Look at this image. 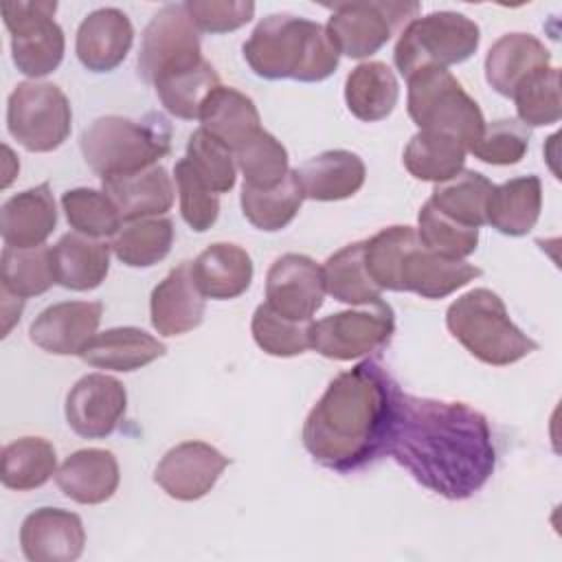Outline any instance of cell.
<instances>
[{"instance_id": "8992f818", "label": "cell", "mask_w": 562, "mask_h": 562, "mask_svg": "<svg viewBox=\"0 0 562 562\" xmlns=\"http://www.w3.org/2000/svg\"><path fill=\"white\" fill-rule=\"evenodd\" d=\"M446 325L485 364L507 367L538 349V342L514 325L503 299L487 288H474L452 301Z\"/></svg>"}, {"instance_id": "d4e9b609", "label": "cell", "mask_w": 562, "mask_h": 562, "mask_svg": "<svg viewBox=\"0 0 562 562\" xmlns=\"http://www.w3.org/2000/svg\"><path fill=\"white\" fill-rule=\"evenodd\" d=\"M191 272L195 285L206 299L228 301L250 288L252 259L241 246L217 241L195 257Z\"/></svg>"}, {"instance_id": "30bf717a", "label": "cell", "mask_w": 562, "mask_h": 562, "mask_svg": "<svg viewBox=\"0 0 562 562\" xmlns=\"http://www.w3.org/2000/svg\"><path fill=\"white\" fill-rule=\"evenodd\" d=\"M57 2H4L2 20L11 33L15 68L26 77H46L64 59L66 40L55 22Z\"/></svg>"}, {"instance_id": "7dc6e473", "label": "cell", "mask_w": 562, "mask_h": 562, "mask_svg": "<svg viewBox=\"0 0 562 562\" xmlns=\"http://www.w3.org/2000/svg\"><path fill=\"white\" fill-rule=\"evenodd\" d=\"M173 178L180 193L182 220L198 233L209 231L220 215V195L206 187L187 158L176 162Z\"/></svg>"}, {"instance_id": "44dd1931", "label": "cell", "mask_w": 562, "mask_h": 562, "mask_svg": "<svg viewBox=\"0 0 562 562\" xmlns=\"http://www.w3.org/2000/svg\"><path fill=\"white\" fill-rule=\"evenodd\" d=\"M55 226L57 209L48 182L11 195L0 209V233L11 248L44 246Z\"/></svg>"}, {"instance_id": "1f68e13d", "label": "cell", "mask_w": 562, "mask_h": 562, "mask_svg": "<svg viewBox=\"0 0 562 562\" xmlns=\"http://www.w3.org/2000/svg\"><path fill=\"white\" fill-rule=\"evenodd\" d=\"M468 147L450 136L439 132L419 130L404 149V167L417 180L443 182L457 176L465 165Z\"/></svg>"}, {"instance_id": "7a4b0ae2", "label": "cell", "mask_w": 562, "mask_h": 562, "mask_svg": "<svg viewBox=\"0 0 562 562\" xmlns=\"http://www.w3.org/2000/svg\"><path fill=\"white\" fill-rule=\"evenodd\" d=\"M400 386L378 360L338 373L303 424V446L316 463L353 472L389 452Z\"/></svg>"}, {"instance_id": "484cf974", "label": "cell", "mask_w": 562, "mask_h": 562, "mask_svg": "<svg viewBox=\"0 0 562 562\" xmlns=\"http://www.w3.org/2000/svg\"><path fill=\"white\" fill-rule=\"evenodd\" d=\"M167 347L156 336L147 334L138 327H112L101 334H94L79 358L97 369L110 371H136L160 356H165Z\"/></svg>"}, {"instance_id": "603a6c76", "label": "cell", "mask_w": 562, "mask_h": 562, "mask_svg": "<svg viewBox=\"0 0 562 562\" xmlns=\"http://www.w3.org/2000/svg\"><path fill=\"white\" fill-rule=\"evenodd\" d=\"M55 481L64 496L81 505H99L114 496L121 472L110 450L83 448L72 452L55 472Z\"/></svg>"}, {"instance_id": "836d02e7", "label": "cell", "mask_w": 562, "mask_h": 562, "mask_svg": "<svg viewBox=\"0 0 562 562\" xmlns=\"http://www.w3.org/2000/svg\"><path fill=\"white\" fill-rule=\"evenodd\" d=\"M494 184L474 169H461L450 180L437 182L430 195V204L443 215L465 226H483L487 200Z\"/></svg>"}, {"instance_id": "7bdbcfd3", "label": "cell", "mask_w": 562, "mask_h": 562, "mask_svg": "<svg viewBox=\"0 0 562 562\" xmlns=\"http://www.w3.org/2000/svg\"><path fill=\"white\" fill-rule=\"evenodd\" d=\"M312 321H290L274 312L268 303H261L252 314V338L270 356L290 358L310 349Z\"/></svg>"}, {"instance_id": "b9f144b4", "label": "cell", "mask_w": 562, "mask_h": 562, "mask_svg": "<svg viewBox=\"0 0 562 562\" xmlns=\"http://www.w3.org/2000/svg\"><path fill=\"white\" fill-rule=\"evenodd\" d=\"M518 119L525 127H542L558 123L562 116L560 105V70L549 66L525 79L514 92Z\"/></svg>"}, {"instance_id": "2e32d148", "label": "cell", "mask_w": 562, "mask_h": 562, "mask_svg": "<svg viewBox=\"0 0 562 562\" xmlns=\"http://www.w3.org/2000/svg\"><path fill=\"white\" fill-rule=\"evenodd\" d=\"M228 463V457L211 443L182 441L160 459L154 481L176 501H198L215 487Z\"/></svg>"}, {"instance_id": "4316f807", "label": "cell", "mask_w": 562, "mask_h": 562, "mask_svg": "<svg viewBox=\"0 0 562 562\" xmlns=\"http://www.w3.org/2000/svg\"><path fill=\"white\" fill-rule=\"evenodd\" d=\"M101 182L103 191L112 198L125 222L158 217L173 204V182L167 169L160 165Z\"/></svg>"}, {"instance_id": "cb8c5ba5", "label": "cell", "mask_w": 562, "mask_h": 562, "mask_svg": "<svg viewBox=\"0 0 562 562\" xmlns=\"http://www.w3.org/2000/svg\"><path fill=\"white\" fill-rule=\"evenodd\" d=\"M296 171L303 195L318 202H336L360 191L367 178L364 162L347 149H329L305 160Z\"/></svg>"}, {"instance_id": "3957f363", "label": "cell", "mask_w": 562, "mask_h": 562, "mask_svg": "<svg viewBox=\"0 0 562 562\" xmlns=\"http://www.w3.org/2000/svg\"><path fill=\"white\" fill-rule=\"evenodd\" d=\"M364 266L380 290L443 299L481 277V268L426 248L411 226H389L364 241Z\"/></svg>"}, {"instance_id": "5b68a950", "label": "cell", "mask_w": 562, "mask_h": 562, "mask_svg": "<svg viewBox=\"0 0 562 562\" xmlns=\"http://www.w3.org/2000/svg\"><path fill=\"white\" fill-rule=\"evenodd\" d=\"M81 154L101 180L130 176L154 167L171 151V125L149 112L140 121L125 116H101L81 134Z\"/></svg>"}, {"instance_id": "4dcf8cb0", "label": "cell", "mask_w": 562, "mask_h": 562, "mask_svg": "<svg viewBox=\"0 0 562 562\" xmlns=\"http://www.w3.org/2000/svg\"><path fill=\"white\" fill-rule=\"evenodd\" d=\"M400 99V86L384 61L358 64L345 79V101L349 112L367 123L386 119Z\"/></svg>"}, {"instance_id": "bcb514c9", "label": "cell", "mask_w": 562, "mask_h": 562, "mask_svg": "<svg viewBox=\"0 0 562 562\" xmlns=\"http://www.w3.org/2000/svg\"><path fill=\"white\" fill-rule=\"evenodd\" d=\"M529 127L516 119L485 123L481 136L470 145V154L487 165H516L529 149Z\"/></svg>"}, {"instance_id": "60d3db41", "label": "cell", "mask_w": 562, "mask_h": 562, "mask_svg": "<svg viewBox=\"0 0 562 562\" xmlns=\"http://www.w3.org/2000/svg\"><path fill=\"white\" fill-rule=\"evenodd\" d=\"M244 176V187L270 189L277 187L290 171L288 149L270 132H257L248 143L233 151Z\"/></svg>"}, {"instance_id": "ffe728a7", "label": "cell", "mask_w": 562, "mask_h": 562, "mask_svg": "<svg viewBox=\"0 0 562 562\" xmlns=\"http://www.w3.org/2000/svg\"><path fill=\"white\" fill-rule=\"evenodd\" d=\"M134 42L130 18L114 7L88 13L77 29V57L92 72H110L127 57Z\"/></svg>"}, {"instance_id": "d6a6232c", "label": "cell", "mask_w": 562, "mask_h": 562, "mask_svg": "<svg viewBox=\"0 0 562 562\" xmlns=\"http://www.w3.org/2000/svg\"><path fill=\"white\" fill-rule=\"evenodd\" d=\"M57 472V452L44 437H20L2 448V485L18 492L42 487Z\"/></svg>"}, {"instance_id": "7c38bea8", "label": "cell", "mask_w": 562, "mask_h": 562, "mask_svg": "<svg viewBox=\"0 0 562 562\" xmlns=\"http://www.w3.org/2000/svg\"><path fill=\"white\" fill-rule=\"evenodd\" d=\"M395 331V312L382 299L364 310H345L310 325V347L329 360H356L382 345Z\"/></svg>"}, {"instance_id": "f546056e", "label": "cell", "mask_w": 562, "mask_h": 562, "mask_svg": "<svg viewBox=\"0 0 562 562\" xmlns=\"http://www.w3.org/2000/svg\"><path fill=\"white\" fill-rule=\"evenodd\" d=\"M110 250L112 246L97 237L66 233L53 248L57 283L75 292L99 288L110 270Z\"/></svg>"}, {"instance_id": "ab89813d", "label": "cell", "mask_w": 562, "mask_h": 562, "mask_svg": "<svg viewBox=\"0 0 562 562\" xmlns=\"http://www.w3.org/2000/svg\"><path fill=\"white\" fill-rule=\"evenodd\" d=\"M64 215L75 233L88 237H110L121 228V213L105 191L97 189H70L61 195Z\"/></svg>"}, {"instance_id": "9a60e30c", "label": "cell", "mask_w": 562, "mask_h": 562, "mask_svg": "<svg viewBox=\"0 0 562 562\" xmlns=\"http://www.w3.org/2000/svg\"><path fill=\"white\" fill-rule=\"evenodd\" d=\"M127 408L123 382L105 373H88L66 395V422L83 439L110 437Z\"/></svg>"}, {"instance_id": "ac0fdd59", "label": "cell", "mask_w": 562, "mask_h": 562, "mask_svg": "<svg viewBox=\"0 0 562 562\" xmlns=\"http://www.w3.org/2000/svg\"><path fill=\"white\" fill-rule=\"evenodd\" d=\"M103 305L99 301H64L48 305L33 321L31 340L55 356H79L97 334Z\"/></svg>"}, {"instance_id": "ba28073f", "label": "cell", "mask_w": 562, "mask_h": 562, "mask_svg": "<svg viewBox=\"0 0 562 562\" xmlns=\"http://www.w3.org/2000/svg\"><path fill=\"white\" fill-rule=\"evenodd\" d=\"M481 42L479 24L457 11H435L411 20L393 50L400 75L435 66L446 68L470 59Z\"/></svg>"}, {"instance_id": "f35d334b", "label": "cell", "mask_w": 562, "mask_h": 562, "mask_svg": "<svg viewBox=\"0 0 562 562\" xmlns=\"http://www.w3.org/2000/svg\"><path fill=\"white\" fill-rule=\"evenodd\" d=\"M220 86V75L215 68L202 59L193 68L169 75L154 83L156 94L165 110L178 119H200L204 99Z\"/></svg>"}, {"instance_id": "5bb4252c", "label": "cell", "mask_w": 562, "mask_h": 562, "mask_svg": "<svg viewBox=\"0 0 562 562\" xmlns=\"http://www.w3.org/2000/svg\"><path fill=\"white\" fill-rule=\"evenodd\" d=\"M325 299L323 268L307 255L274 259L266 277V303L290 321H312Z\"/></svg>"}, {"instance_id": "74e56055", "label": "cell", "mask_w": 562, "mask_h": 562, "mask_svg": "<svg viewBox=\"0 0 562 562\" xmlns=\"http://www.w3.org/2000/svg\"><path fill=\"white\" fill-rule=\"evenodd\" d=\"M2 288L13 296L29 299L44 294L53 283H57L53 248L35 246V248H11L2 250Z\"/></svg>"}, {"instance_id": "6da1fadb", "label": "cell", "mask_w": 562, "mask_h": 562, "mask_svg": "<svg viewBox=\"0 0 562 562\" xmlns=\"http://www.w3.org/2000/svg\"><path fill=\"white\" fill-rule=\"evenodd\" d=\"M389 452L430 492L463 501L494 474L496 448L487 419L463 402L400 393Z\"/></svg>"}, {"instance_id": "52a82bcc", "label": "cell", "mask_w": 562, "mask_h": 562, "mask_svg": "<svg viewBox=\"0 0 562 562\" xmlns=\"http://www.w3.org/2000/svg\"><path fill=\"white\" fill-rule=\"evenodd\" d=\"M406 108L419 130L450 134L468 149L485 127L479 103L446 68H422L406 77Z\"/></svg>"}, {"instance_id": "7402d4cb", "label": "cell", "mask_w": 562, "mask_h": 562, "mask_svg": "<svg viewBox=\"0 0 562 562\" xmlns=\"http://www.w3.org/2000/svg\"><path fill=\"white\" fill-rule=\"evenodd\" d=\"M549 48L529 33L498 37L485 57V79L503 97H514L518 86L533 72L549 68Z\"/></svg>"}, {"instance_id": "4fadbf2b", "label": "cell", "mask_w": 562, "mask_h": 562, "mask_svg": "<svg viewBox=\"0 0 562 562\" xmlns=\"http://www.w3.org/2000/svg\"><path fill=\"white\" fill-rule=\"evenodd\" d=\"M417 11V2H345L334 7L325 31L338 55L364 59L378 53Z\"/></svg>"}, {"instance_id": "c3c4849f", "label": "cell", "mask_w": 562, "mask_h": 562, "mask_svg": "<svg viewBox=\"0 0 562 562\" xmlns=\"http://www.w3.org/2000/svg\"><path fill=\"white\" fill-rule=\"evenodd\" d=\"M184 9L193 24L206 33L237 31L255 15V2L248 0H189Z\"/></svg>"}, {"instance_id": "f1b7e54d", "label": "cell", "mask_w": 562, "mask_h": 562, "mask_svg": "<svg viewBox=\"0 0 562 562\" xmlns=\"http://www.w3.org/2000/svg\"><path fill=\"white\" fill-rule=\"evenodd\" d=\"M540 209H542L540 178L520 176L498 187L494 184L487 200L485 224H490L503 235L520 237L536 226L540 217Z\"/></svg>"}, {"instance_id": "e575fe53", "label": "cell", "mask_w": 562, "mask_h": 562, "mask_svg": "<svg viewBox=\"0 0 562 562\" xmlns=\"http://www.w3.org/2000/svg\"><path fill=\"white\" fill-rule=\"evenodd\" d=\"M305 195L299 184L296 171L290 169L288 176L270 189L241 187V213L259 231L274 233L285 228L299 213Z\"/></svg>"}, {"instance_id": "ee69618b", "label": "cell", "mask_w": 562, "mask_h": 562, "mask_svg": "<svg viewBox=\"0 0 562 562\" xmlns=\"http://www.w3.org/2000/svg\"><path fill=\"white\" fill-rule=\"evenodd\" d=\"M184 158L189 160L193 171L206 182V187L217 195L235 187V180H237L235 154L224 143L213 138L206 130L200 127L189 136Z\"/></svg>"}, {"instance_id": "83f0119b", "label": "cell", "mask_w": 562, "mask_h": 562, "mask_svg": "<svg viewBox=\"0 0 562 562\" xmlns=\"http://www.w3.org/2000/svg\"><path fill=\"white\" fill-rule=\"evenodd\" d=\"M200 121L202 130L224 143L231 151L239 149L257 132L263 130L252 99L222 83L204 99Z\"/></svg>"}, {"instance_id": "8d00e7d4", "label": "cell", "mask_w": 562, "mask_h": 562, "mask_svg": "<svg viewBox=\"0 0 562 562\" xmlns=\"http://www.w3.org/2000/svg\"><path fill=\"white\" fill-rule=\"evenodd\" d=\"M173 244V222L169 217L132 220L112 239V252L130 268H149L162 261Z\"/></svg>"}, {"instance_id": "e0dca14e", "label": "cell", "mask_w": 562, "mask_h": 562, "mask_svg": "<svg viewBox=\"0 0 562 562\" xmlns=\"http://www.w3.org/2000/svg\"><path fill=\"white\" fill-rule=\"evenodd\" d=\"M20 544L31 562H72L86 547L83 522L75 512L40 507L24 518Z\"/></svg>"}, {"instance_id": "277c9868", "label": "cell", "mask_w": 562, "mask_h": 562, "mask_svg": "<svg viewBox=\"0 0 562 562\" xmlns=\"http://www.w3.org/2000/svg\"><path fill=\"white\" fill-rule=\"evenodd\" d=\"M338 57L325 26L288 13L263 18L244 42L246 64L270 81H323L338 68Z\"/></svg>"}, {"instance_id": "f6af8a7d", "label": "cell", "mask_w": 562, "mask_h": 562, "mask_svg": "<svg viewBox=\"0 0 562 562\" xmlns=\"http://www.w3.org/2000/svg\"><path fill=\"white\" fill-rule=\"evenodd\" d=\"M417 222H419L417 235L422 244L435 252L463 259L472 255L479 246V228L454 222L452 217L435 209L430 202H426L419 209Z\"/></svg>"}, {"instance_id": "d6986e66", "label": "cell", "mask_w": 562, "mask_h": 562, "mask_svg": "<svg viewBox=\"0 0 562 562\" xmlns=\"http://www.w3.org/2000/svg\"><path fill=\"white\" fill-rule=\"evenodd\" d=\"M204 299L193 281L191 261H182L151 290L149 314L154 329L162 336H182L195 329L204 318Z\"/></svg>"}, {"instance_id": "8fae6325", "label": "cell", "mask_w": 562, "mask_h": 562, "mask_svg": "<svg viewBox=\"0 0 562 562\" xmlns=\"http://www.w3.org/2000/svg\"><path fill=\"white\" fill-rule=\"evenodd\" d=\"M200 29L184 4H165L145 26L138 50V75L156 83L169 75L200 64Z\"/></svg>"}, {"instance_id": "9c48e42d", "label": "cell", "mask_w": 562, "mask_h": 562, "mask_svg": "<svg viewBox=\"0 0 562 562\" xmlns=\"http://www.w3.org/2000/svg\"><path fill=\"white\" fill-rule=\"evenodd\" d=\"M7 127L24 149L53 151L70 136V101L55 83L22 81L9 94Z\"/></svg>"}, {"instance_id": "d590c367", "label": "cell", "mask_w": 562, "mask_h": 562, "mask_svg": "<svg viewBox=\"0 0 562 562\" xmlns=\"http://www.w3.org/2000/svg\"><path fill=\"white\" fill-rule=\"evenodd\" d=\"M325 292L340 303L371 305L382 290L373 283L364 266V241H353L334 252L323 266Z\"/></svg>"}]
</instances>
